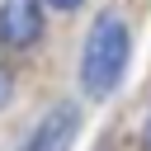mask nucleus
<instances>
[{
  "label": "nucleus",
  "instance_id": "20e7f679",
  "mask_svg": "<svg viewBox=\"0 0 151 151\" xmlns=\"http://www.w3.org/2000/svg\"><path fill=\"white\" fill-rule=\"evenodd\" d=\"M9 99V80H5V71H0V104Z\"/></svg>",
  "mask_w": 151,
  "mask_h": 151
},
{
  "label": "nucleus",
  "instance_id": "7ed1b4c3",
  "mask_svg": "<svg viewBox=\"0 0 151 151\" xmlns=\"http://www.w3.org/2000/svg\"><path fill=\"white\" fill-rule=\"evenodd\" d=\"M42 33V9L38 0H5L0 5V38L9 47H28Z\"/></svg>",
  "mask_w": 151,
  "mask_h": 151
},
{
  "label": "nucleus",
  "instance_id": "39448f33",
  "mask_svg": "<svg viewBox=\"0 0 151 151\" xmlns=\"http://www.w3.org/2000/svg\"><path fill=\"white\" fill-rule=\"evenodd\" d=\"M52 5H57V9H76L80 0H52Z\"/></svg>",
  "mask_w": 151,
  "mask_h": 151
},
{
  "label": "nucleus",
  "instance_id": "f257e3e1",
  "mask_svg": "<svg viewBox=\"0 0 151 151\" xmlns=\"http://www.w3.org/2000/svg\"><path fill=\"white\" fill-rule=\"evenodd\" d=\"M127 57H132V38H127L123 14L104 9V14L90 24L85 47H80V85H85V94H94V99L113 94V85H118L123 71H127Z\"/></svg>",
  "mask_w": 151,
  "mask_h": 151
},
{
  "label": "nucleus",
  "instance_id": "f03ea898",
  "mask_svg": "<svg viewBox=\"0 0 151 151\" xmlns=\"http://www.w3.org/2000/svg\"><path fill=\"white\" fill-rule=\"evenodd\" d=\"M80 137V109L76 104H57L52 113L38 118V127L24 137L19 151H71Z\"/></svg>",
  "mask_w": 151,
  "mask_h": 151
}]
</instances>
